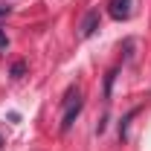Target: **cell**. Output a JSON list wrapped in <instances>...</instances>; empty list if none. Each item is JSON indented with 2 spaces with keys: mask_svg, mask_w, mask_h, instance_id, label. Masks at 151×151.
I'll list each match as a JSON object with an SVG mask.
<instances>
[{
  "mask_svg": "<svg viewBox=\"0 0 151 151\" xmlns=\"http://www.w3.org/2000/svg\"><path fill=\"white\" fill-rule=\"evenodd\" d=\"M113 76H116V70H111V73H108V78H105V96H111V84H113Z\"/></svg>",
  "mask_w": 151,
  "mask_h": 151,
  "instance_id": "6",
  "label": "cell"
},
{
  "mask_svg": "<svg viewBox=\"0 0 151 151\" xmlns=\"http://www.w3.org/2000/svg\"><path fill=\"white\" fill-rule=\"evenodd\" d=\"M96 29H99V9H90L81 20V38H90Z\"/></svg>",
  "mask_w": 151,
  "mask_h": 151,
  "instance_id": "3",
  "label": "cell"
},
{
  "mask_svg": "<svg viewBox=\"0 0 151 151\" xmlns=\"http://www.w3.org/2000/svg\"><path fill=\"white\" fill-rule=\"evenodd\" d=\"M23 70H26V61H15L9 73H12V78H20V76H23Z\"/></svg>",
  "mask_w": 151,
  "mask_h": 151,
  "instance_id": "5",
  "label": "cell"
},
{
  "mask_svg": "<svg viewBox=\"0 0 151 151\" xmlns=\"http://www.w3.org/2000/svg\"><path fill=\"white\" fill-rule=\"evenodd\" d=\"M81 108H84V102H81L78 96H73V99L64 105V116H61V131H64V134L73 128V122H76V116L81 113Z\"/></svg>",
  "mask_w": 151,
  "mask_h": 151,
  "instance_id": "1",
  "label": "cell"
},
{
  "mask_svg": "<svg viewBox=\"0 0 151 151\" xmlns=\"http://www.w3.org/2000/svg\"><path fill=\"white\" fill-rule=\"evenodd\" d=\"M134 116H137V108H134V111L128 113V116H125V119H122V125H119V137H122V139H125V134H128V122H131Z\"/></svg>",
  "mask_w": 151,
  "mask_h": 151,
  "instance_id": "4",
  "label": "cell"
},
{
  "mask_svg": "<svg viewBox=\"0 0 151 151\" xmlns=\"http://www.w3.org/2000/svg\"><path fill=\"white\" fill-rule=\"evenodd\" d=\"M6 47H9V38H6V32H3V29H0V50H6Z\"/></svg>",
  "mask_w": 151,
  "mask_h": 151,
  "instance_id": "7",
  "label": "cell"
},
{
  "mask_svg": "<svg viewBox=\"0 0 151 151\" xmlns=\"http://www.w3.org/2000/svg\"><path fill=\"white\" fill-rule=\"evenodd\" d=\"M0 145H3V137H0Z\"/></svg>",
  "mask_w": 151,
  "mask_h": 151,
  "instance_id": "9",
  "label": "cell"
},
{
  "mask_svg": "<svg viewBox=\"0 0 151 151\" xmlns=\"http://www.w3.org/2000/svg\"><path fill=\"white\" fill-rule=\"evenodd\" d=\"M9 12H12V6H3V3H0V18H6Z\"/></svg>",
  "mask_w": 151,
  "mask_h": 151,
  "instance_id": "8",
  "label": "cell"
},
{
  "mask_svg": "<svg viewBox=\"0 0 151 151\" xmlns=\"http://www.w3.org/2000/svg\"><path fill=\"white\" fill-rule=\"evenodd\" d=\"M111 18L116 20H128L131 18V0H111Z\"/></svg>",
  "mask_w": 151,
  "mask_h": 151,
  "instance_id": "2",
  "label": "cell"
}]
</instances>
